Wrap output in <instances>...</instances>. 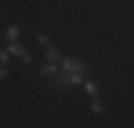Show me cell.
I'll list each match as a JSON object with an SVG mask.
<instances>
[{
    "instance_id": "3",
    "label": "cell",
    "mask_w": 134,
    "mask_h": 128,
    "mask_svg": "<svg viewBox=\"0 0 134 128\" xmlns=\"http://www.w3.org/2000/svg\"><path fill=\"white\" fill-rule=\"evenodd\" d=\"M44 57H46L47 61L52 63V64H57V63L60 61V53H59L56 49H53L52 46L47 47L46 53H44Z\"/></svg>"
},
{
    "instance_id": "1",
    "label": "cell",
    "mask_w": 134,
    "mask_h": 128,
    "mask_svg": "<svg viewBox=\"0 0 134 128\" xmlns=\"http://www.w3.org/2000/svg\"><path fill=\"white\" fill-rule=\"evenodd\" d=\"M62 68L63 71L66 73H81V74H88L90 73V67L86 66V64L83 63H79V61H74V60H69V59H64L62 63Z\"/></svg>"
},
{
    "instance_id": "5",
    "label": "cell",
    "mask_w": 134,
    "mask_h": 128,
    "mask_svg": "<svg viewBox=\"0 0 134 128\" xmlns=\"http://www.w3.org/2000/svg\"><path fill=\"white\" fill-rule=\"evenodd\" d=\"M19 36H20V28H19L17 26H10V27L7 28V31H6V40L10 41V43H13L14 40H17Z\"/></svg>"
},
{
    "instance_id": "8",
    "label": "cell",
    "mask_w": 134,
    "mask_h": 128,
    "mask_svg": "<svg viewBox=\"0 0 134 128\" xmlns=\"http://www.w3.org/2000/svg\"><path fill=\"white\" fill-rule=\"evenodd\" d=\"M69 78H70V83H71V85H77V84H81L83 80H84V74H81V73H69Z\"/></svg>"
},
{
    "instance_id": "7",
    "label": "cell",
    "mask_w": 134,
    "mask_h": 128,
    "mask_svg": "<svg viewBox=\"0 0 134 128\" xmlns=\"http://www.w3.org/2000/svg\"><path fill=\"white\" fill-rule=\"evenodd\" d=\"M40 74L41 75H46V77H50V75H54L57 74V64H47V66H43L40 68Z\"/></svg>"
},
{
    "instance_id": "12",
    "label": "cell",
    "mask_w": 134,
    "mask_h": 128,
    "mask_svg": "<svg viewBox=\"0 0 134 128\" xmlns=\"http://www.w3.org/2000/svg\"><path fill=\"white\" fill-rule=\"evenodd\" d=\"M21 60H23V64H30L31 63V56L29 53H24L21 56Z\"/></svg>"
},
{
    "instance_id": "4",
    "label": "cell",
    "mask_w": 134,
    "mask_h": 128,
    "mask_svg": "<svg viewBox=\"0 0 134 128\" xmlns=\"http://www.w3.org/2000/svg\"><path fill=\"white\" fill-rule=\"evenodd\" d=\"M84 90L88 95H93V97H98V94H100V85L96 81H93V80H88V81L86 83Z\"/></svg>"
},
{
    "instance_id": "11",
    "label": "cell",
    "mask_w": 134,
    "mask_h": 128,
    "mask_svg": "<svg viewBox=\"0 0 134 128\" xmlns=\"http://www.w3.org/2000/svg\"><path fill=\"white\" fill-rule=\"evenodd\" d=\"M0 64H3V66L9 64V54H7V50L4 49H0Z\"/></svg>"
},
{
    "instance_id": "9",
    "label": "cell",
    "mask_w": 134,
    "mask_h": 128,
    "mask_svg": "<svg viewBox=\"0 0 134 128\" xmlns=\"http://www.w3.org/2000/svg\"><path fill=\"white\" fill-rule=\"evenodd\" d=\"M91 110H93L96 114H100V113L104 111V104H103V101H101L98 97H96V100L91 102Z\"/></svg>"
},
{
    "instance_id": "2",
    "label": "cell",
    "mask_w": 134,
    "mask_h": 128,
    "mask_svg": "<svg viewBox=\"0 0 134 128\" xmlns=\"http://www.w3.org/2000/svg\"><path fill=\"white\" fill-rule=\"evenodd\" d=\"M50 87L53 90H59V91H67V90H70L71 83H70V78H69V73L63 71L62 74H57L50 81Z\"/></svg>"
},
{
    "instance_id": "10",
    "label": "cell",
    "mask_w": 134,
    "mask_h": 128,
    "mask_svg": "<svg viewBox=\"0 0 134 128\" xmlns=\"http://www.w3.org/2000/svg\"><path fill=\"white\" fill-rule=\"evenodd\" d=\"M37 41H39V44L40 46H43V47H50V37L47 36L46 33H39L37 34Z\"/></svg>"
},
{
    "instance_id": "13",
    "label": "cell",
    "mask_w": 134,
    "mask_h": 128,
    "mask_svg": "<svg viewBox=\"0 0 134 128\" xmlns=\"http://www.w3.org/2000/svg\"><path fill=\"white\" fill-rule=\"evenodd\" d=\"M4 77H7V70L4 67H0V80H3Z\"/></svg>"
},
{
    "instance_id": "6",
    "label": "cell",
    "mask_w": 134,
    "mask_h": 128,
    "mask_svg": "<svg viewBox=\"0 0 134 128\" xmlns=\"http://www.w3.org/2000/svg\"><path fill=\"white\" fill-rule=\"evenodd\" d=\"M7 53H12L13 56H23L26 53V49L21 44L10 43V46H7Z\"/></svg>"
}]
</instances>
